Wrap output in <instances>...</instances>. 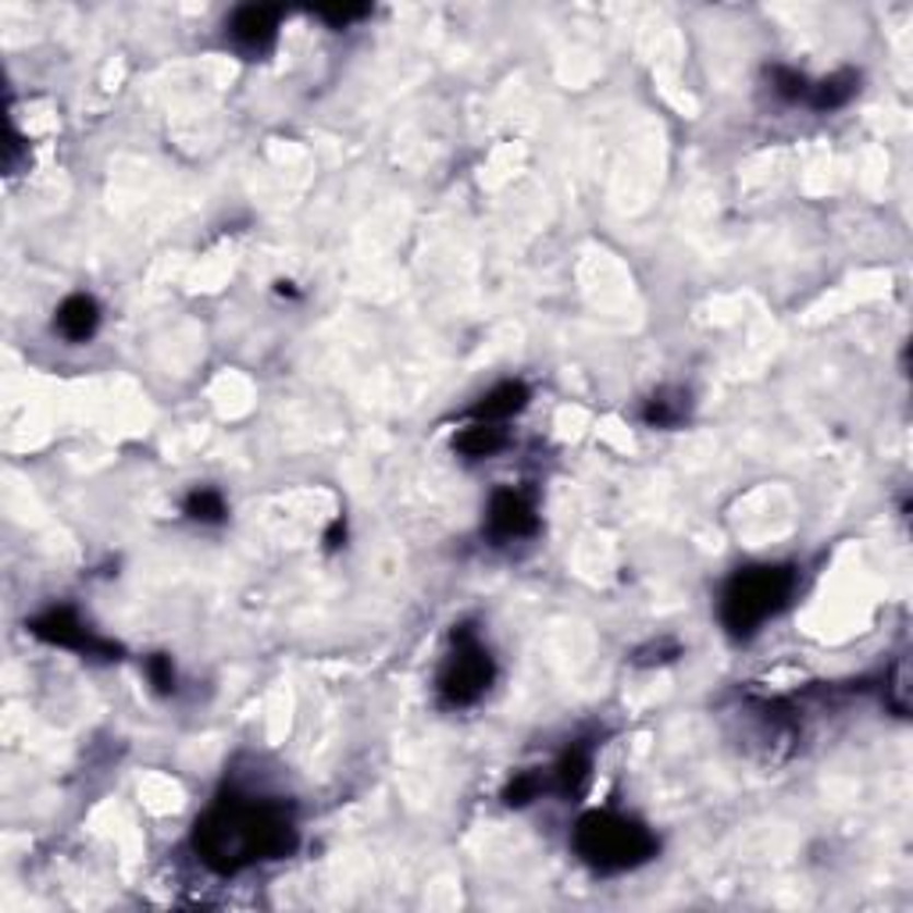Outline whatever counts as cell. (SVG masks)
Listing matches in <instances>:
<instances>
[{
  "mask_svg": "<svg viewBox=\"0 0 913 913\" xmlns=\"http://www.w3.org/2000/svg\"><path fill=\"white\" fill-rule=\"evenodd\" d=\"M771 83L782 101H807L810 93V83L799 72H793V68H771Z\"/></svg>",
  "mask_w": 913,
  "mask_h": 913,
  "instance_id": "15",
  "label": "cell"
},
{
  "mask_svg": "<svg viewBox=\"0 0 913 913\" xmlns=\"http://www.w3.org/2000/svg\"><path fill=\"white\" fill-rule=\"evenodd\" d=\"M589 771H593V753L589 746H571L567 753L557 760L553 768V785L561 788L564 796H578L585 782H589Z\"/></svg>",
  "mask_w": 913,
  "mask_h": 913,
  "instance_id": "11",
  "label": "cell"
},
{
  "mask_svg": "<svg viewBox=\"0 0 913 913\" xmlns=\"http://www.w3.org/2000/svg\"><path fill=\"white\" fill-rule=\"evenodd\" d=\"M367 11H372L367 4H332V8H318V19H325L329 25H336V30H343V25L364 19Z\"/></svg>",
  "mask_w": 913,
  "mask_h": 913,
  "instance_id": "18",
  "label": "cell"
},
{
  "mask_svg": "<svg viewBox=\"0 0 913 913\" xmlns=\"http://www.w3.org/2000/svg\"><path fill=\"white\" fill-rule=\"evenodd\" d=\"M575 850L589 867L604 870V875H618V870L646 864L657 853V839L649 835L646 824L632 821V817L593 810L575 828Z\"/></svg>",
  "mask_w": 913,
  "mask_h": 913,
  "instance_id": "3",
  "label": "cell"
},
{
  "mask_svg": "<svg viewBox=\"0 0 913 913\" xmlns=\"http://www.w3.org/2000/svg\"><path fill=\"white\" fill-rule=\"evenodd\" d=\"M279 19H282L279 8H268V4H243V8L233 11V19L225 22V30H229V36H233V44H236L243 54H265L271 44H276Z\"/></svg>",
  "mask_w": 913,
  "mask_h": 913,
  "instance_id": "6",
  "label": "cell"
},
{
  "mask_svg": "<svg viewBox=\"0 0 913 913\" xmlns=\"http://www.w3.org/2000/svg\"><path fill=\"white\" fill-rule=\"evenodd\" d=\"M489 528H493V536H500V539H525V536H536L539 514L525 493H517V489H500V493H493V500H489Z\"/></svg>",
  "mask_w": 913,
  "mask_h": 913,
  "instance_id": "7",
  "label": "cell"
},
{
  "mask_svg": "<svg viewBox=\"0 0 913 913\" xmlns=\"http://www.w3.org/2000/svg\"><path fill=\"white\" fill-rule=\"evenodd\" d=\"M36 639H44V643L50 646H61V649H75V653H86V657H104V660H112L118 646L115 643H107V639L101 635H93L83 621H79V614L72 607H50L47 614H39L33 618L30 624H25Z\"/></svg>",
  "mask_w": 913,
  "mask_h": 913,
  "instance_id": "5",
  "label": "cell"
},
{
  "mask_svg": "<svg viewBox=\"0 0 913 913\" xmlns=\"http://www.w3.org/2000/svg\"><path fill=\"white\" fill-rule=\"evenodd\" d=\"M507 443V432L500 425H489V421H475L471 429H465L454 440V449H460L465 457H493L496 449Z\"/></svg>",
  "mask_w": 913,
  "mask_h": 913,
  "instance_id": "13",
  "label": "cell"
},
{
  "mask_svg": "<svg viewBox=\"0 0 913 913\" xmlns=\"http://www.w3.org/2000/svg\"><path fill=\"white\" fill-rule=\"evenodd\" d=\"M194 850L214 875H236V870L282 861L296 850V824L279 803L225 796L197 821Z\"/></svg>",
  "mask_w": 913,
  "mask_h": 913,
  "instance_id": "1",
  "label": "cell"
},
{
  "mask_svg": "<svg viewBox=\"0 0 913 913\" xmlns=\"http://www.w3.org/2000/svg\"><path fill=\"white\" fill-rule=\"evenodd\" d=\"M186 514L194 517V522H203V525H218V522H225V500L218 489H194V493L186 496Z\"/></svg>",
  "mask_w": 913,
  "mask_h": 913,
  "instance_id": "14",
  "label": "cell"
},
{
  "mask_svg": "<svg viewBox=\"0 0 913 913\" xmlns=\"http://www.w3.org/2000/svg\"><path fill=\"white\" fill-rule=\"evenodd\" d=\"M689 418V393L681 389H660L653 393L643 407V421L653 429H675Z\"/></svg>",
  "mask_w": 913,
  "mask_h": 913,
  "instance_id": "10",
  "label": "cell"
},
{
  "mask_svg": "<svg viewBox=\"0 0 913 913\" xmlns=\"http://www.w3.org/2000/svg\"><path fill=\"white\" fill-rule=\"evenodd\" d=\"M147 678H150V686H154V692H161V697H172V692H175L172 657H165V653H154V657L147 660Z\"/></svg>",
  "mask_w": 913,
  "mask_h": 913,
  "instance_id": "17",
  "label": "cell"
},
{
  "mask_svg": "<svg viewBox=\"0 0 913 913\" xmlns=\"http://www.w3.org/2000/svg\"><path fill=\"white\" fill-rule=\"evenodd\" d=\"M856 86H861V75H856V72H835V75L821 79L817 86H810L807 101L817 107V112H831V107L850 104Z\"/></svg>",
  "mask_w": 913,
  "mask_h": 913,
  "instance_id": "12",
  "label": "cell"
},
{
  "mask_svg": "<svg viewBox=\"0 0 913 913\" xmlns=\"http://www.w3.org/2000/svg\"><path fill=\"white\" fill-rule=\"evenodd\" d=\"M796 593V571L788 564H757L735 571L721 593V624L731 639H749L768 618L782 614Z\"/></svg>",
  "mask_w": 913,
  "mask_h": 913,
  "instance_id": "2",
  "label": "cell"
},
{
  "mask_svg": "<svg viewBox=\"0 0 913 913\" xmlns=\"http://www.w3.org/2000/svg\"><path fill=\"white\" fill-rule=\"evenodd\" d=\"M496 664L489 657V649L479 643L471 624H457L454 629V653H449L446 667L440 671V697L449 706H471L482 692L493 686Z\"/></svg>",
  "mask_w": 913,
  "mask_h": 913,
  "instance_id": "4",
  "label": "cell"
},
{
  "mask_svg": "<svg viewBox=\"0 0 913 913\" xmlns=\"http://www.w3.org/2000/svg\"><path fill=\"white\" fill-rule=\"evenodd\" d=\"M539 793H542L539 774L525 771V774H517V779L507 788H503V803H507V807H525V803H531Z\"/></svg>",
  "mask_w": 913,
  "mask_h": 913,
  "instance_id": "16",
  "label": "cell"
},
{
  "mask_svg": "<svg viewBox=\"0 0 913 913\" xmlns=\"http://www.w3.org/2000/svg\"><path fill=\"white\" fill-rule=\"evenodd\" d=\"M343 539H347V525H343V517H339V522H332V528L325 531V542H329V550H339Z\"/></svg>",
  "mask_w": 913,
  "mask_h": 913,
  "instance_id": "19",
  "label": "cell"
},
{
  "mask_svg": "<svg viewBox=\"0 0 913 913\" xmlns=\"http://www.w3.org/2000/svg\"><path fill=\"white\" fill-rule=\"evenodd\" d=\"M525 403H528V386L525 383H500L496 389H489L485 397L471 407V418L489 421V425H500V421H507L517 411H525Z\"/></svg>",
  "mask_w": 913,
  "mask_h": 913,
  "instance_id": "9",
  "label": "cell"
},
{
  "mask_svg": "<svg viewBox=\"0 0 913 913\" xmlns=\"http://www.w3.org/2000/svg\"><path fill=\"white\" fill-rule=\"evenodd\" d=\"M54 325H58V332L68 339V343H86V339L97 332V325H101L97 300L86 296V293L68 296L65 304L58 307V315H54Z\"/></svg>",
  "mask_w": 913,
  "mask_h": 913,
  "instance_id": "8",
  "label": "cell"
}]
</instances>
